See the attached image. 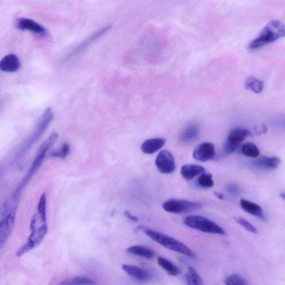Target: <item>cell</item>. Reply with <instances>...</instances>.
<instances>
[{"label": "cell", "instance_id": "6da1fadb", "mask_svg": "<svg viewBox=\"0 0 285 285\" xmlns=\"http://www.w3.org/2000/svg\"><path fill=\"white\" fill-rule=\"evenodd\" d=\"M285 25L282 21L273 20L264 27L258 37L249 44L250 50H256L284 37Z\"/></svg>", "mask_w": 285, "mask_h": 285}, {"label": "cell", "instance_id": "7a4b0ae2", "mask_svg": "<svg viewBox=\"0 0 285 285\" xmlns=\"http://www.w3.org/2000/svg\"><path fill=\"white\" fill-rule=\"evenodd\" d=\"M144 233L154 241L170 250L182 254L191 258H195V253L186 245L170 236L150 229L142 230Z\"/></svg>", "mask_w": 285, "mask_h": 285}, {"label": "cell", "instance_id": "3957f363", "mask_svg": "<svg viewBox=\"0 0 285 285\" xmlns=\"http://www.w3.org/2000/svg\"><path fill=\"white\" fill-rule=\"evenodd\" d=\"M13 199L3 205L2 209L0 218V246L5 244L14 227L17 206Z\"/></svg>", "mask_w": 285, "mask_h": 285}, {"label": "cell", "instance_id": "277c9868", "mask_svg": "<svg viewBox=\"0 0 285 285\" xmlns=\"http://www.w3.org/2000/svg\"><path fill=\"white\" fill-rule=\"evenodd\" d=\"M184 224L191 229L197 230L208 234L226 235L225 231L221 226L208 218L197 215L187 216Z\"/></svg>", "mask_w": 285, "mask_h": 285}, {"label": "cell", "instance_id": "5b68a950", "mask_svg": "<svg viewBox=\"0 0 285 285\" xmlns=\"http://www.w3.org/2000/svg\"><path fill=\"white\" fill-rule=\"evenodd\" d=\"M53 119V114L52 109L51 108L47 109L44 111L42 118H40L37 128L35 129L33 135H31L26 143L23 146H22L19 154L20 157L26 153V151H28L31 148V147H32L35 142H37L39 140L40 138L42 137L44 133L47 131Z\"/></svg>", "mask_w": 285, "mask_h": 285}, {"label": "cell", "instance_id": "8992f818", "mask_svg": "<svg viewBox=\"0 0 285 285\" xmlns=\"http://www.w3.org/2000/svg\"><path fill=\"white\" fill-rule=\"evenodd\" d=\"M58 137H59V136H58L57 133H53L39 146L37 156H36L32 166L31 167L28 175H27L25 178L24 182L22 184L21 187L19 189V190L21 189L22 186H25V184L28 182L31 177H32L34 175V173L41 167L45 157H46L47 151L54 145L58 139Z\"/></svg>", "mask_w": 285, "mask_h": 285}, {"label": "cell", "instance_id": "52a82bcc", "mask_svg": "<svg viewBox=\"0 0 285 285\" xmlns=\"http://www.w3.org/2000/svg\"><path fill=\"white\" fill-rule=\"evenodd\" d=\"M111 28V26L108 25L104 27L103 28L97 31L96 32L92 34L69 53V54L66 57L65 61L66 62H70L77 59L78 58L81 56L93 44L95 43L98 40L108 33Z\"/></svg>", "mask_w": 285, "mask_h": 285}, {"label": "cell", "instance_id": "ba28073f", "mask_svg": "<svg viewBox=\"0 0 285 285\" xmlns=\"http://www.w3.org/2000/svg\"><path fill=\"white\" fill-rule=\"evenodd\" d=\"M202 204L187 200L171 199L163 203L162 207L169 213L180 214L193 212L201 208Z\"/></svg>", "mask_w": 285, "mask_h": 285}, {"label": "cell", "instance_id": "9c48e42d", "mask_svg": "<svg viewBox=\"0 0 285 285\" xmlns=\"http://www.w3.org/2000/svg\"><path fill=\"white\" fill-rule=\"evenodd\" d=\"M250 135L247 129L237 128L232 129L225 142L224 151L226 154L233 153L237 150L242 142Z\"/></svg>", "mask_w": 285, "mask_h": 285}, {"label": "cell", "instance_id": "30bf717a", "mask_svg": "<svg viewBox=\"0 0 285 285\" xmlns=\"http://www.w3.org/2000/svg\"><path fill=\"white\" fill-rule=\"evenodd\" d=\"M155 163L158 170L162 174H171L176 169L175 158L167 150L160 151L156 157Z\"/></svg>", "mask_w": 285, "mask_h": 285}, {"label": "cell", "instance_id": "8fae6325", "mask_svg": "<svg viewBox=\"0 0 285 285\" xmlns=\"http://www.w3.org/2000/svg\"><path fill=\"white\" fill-rule=\"evenodd\" d=\"M216 156L215 146L212 142H202L195 147L193 152V158L199 162H207Z\"/></svg>", "mask_w": 285, "mask_h": 285}, {"label": "cell", "instance_id": "7c38bea8", "mask_svg": "<svg viewBox=\"0 0 285 285\" xmlns=\"http://www.w3.org/2000/svg\"><path fill=\"white\" fill-rule=\"evenodd\" d=\"M16 26L18 29L21 30L30 31L31 32L39 35H44L47 34V30L43 26L33 20L25 19V18L18 20Z\"/></svg>", "mask_w": 285, "mask_h": 285}, {"label": "cell", "instance_id": "4fadbf2b", "mask_svg": "<svg viewBox=\"0 0 285 285\" xmlns=\"http://www.w3.org/2000/svg\"><path fill=\"white\" fill-rule=\"evenodd\" d=\"M281 160L277 157H262L253 161L252 165L257 169L262 170H274L277 169L281 164Z\"/></svg>", "mask_w": 285, "mask_h": 285}, {"label": "cell", "instance_id": "5bb4252c", "mask_svg": "<svg viewBox=\"0 0 285 285\" xmlns=\"http://www.w3.org/2000/svg\"><path fill=\"white\" fill-rule=\"evenodd\" d=\"M123 270L132 278L139 281H147L152 277L150 271L134 265H123Z\"/></svg>", "mask_w": 285, "mask_h": 285}, {"label": "cell", "instance_id": "9a60e30c", "mask_svg": "<svg viewBox=\"0 0 285 285\" xmlns=\"http://www.w3.org/2000/svg\"><path fill=\"white\" fill-rule=\"evenodd\" d=\"M166 140L162 138H151L142 142L141 148L146 154H152L161 149L166 144Z\"/></svg>", "mask_w": 285, "mask_h": 285}, {"label": "cell", "instance_id": "2e32d148", "mask_svg": "<svg viewBox=\"0 0 285 285\" xmlns=\"http://www.w3.org/2000/svg\"><path fill=\"white\" fill-rule=\"evenodd\" d=\"M20 67L19 59L14 54L6 55L0 61V70L4 72H15L20 69Z\"/></svg>", "mask_w": 285, "mask_h": 285}, {"label": "cell", "instance_id": "e0dca14e", "mask_svg": "<svg viewBox=\"0 0 285 285\" xmlns=\"http://www.w3.org/2000/svg\"><path fill=\"white\" fill-rule=\"evenodd\" d=\"M240 206L245 212L250 215L259 218L263 221H266V218L259 205L249 200L242 199L240 200Z\"/></svg>", "mask_w": 285, "mask_h": 285}, {"label": "cell", "instance_id": "ac0fdd59", "mask_svg": "<svg viewBox=\"0 0 285 285\" xmlns=\"http://www.w3.org/2000/svg\"><path fill=\"white\" fill-rule=\"evenodd\" d=\"M205 172V169L201 166L195 164H185L181 169V175L186 180H193L194 177Z\"/></svg>", "mask_w": 285, "mask_h": 285}, {"label": "cell", "instance_id": "d6986e66", "mask_svg": "<svg viewBox=\"0 0 285 285\" xmlns=\"http://www.w3.org/2000/svg\"><path fill=\"white\" fill-rule=\"evenodd\" d=\"M200 133L198 125L191 123L181 133L180 136V141L184 143H188L197 139Z\"/></svg>", "mask_w": 285, "mask_h": 285}, {"label": "cell", "instance_id": "ffe728a7", "mask_svg": "<svg viewBox=\"0 0 285 285\" xmlns=\"http://www.w3.org/2000/svg\"><path fill=\"white\" fill-rule=\"evenodd\" d=\"M127 252L132 255L151 259L155 256V252L152 249L142 246H133L127 249Z\"/></svg>", "mask_w": 285, "mask_h": 285}, {"label": "cell", "instance_id": "44dd1931", "mask_svg": "<svg viewBox=\"0 0 285 285\" xmlns=\"http://www.w3.org/2000/svg\"><path fill=\"white\" fill-rule=\"evenodd\" d=\"M157 261L158 265L161 267L163 269L166 271L169 275L176 276L180 274L181 271L180 269L171 261L167 260V258L158 257Z\"/></svg>", "mask_w": 285, "mask_h": 285}, {"label": "cell", "instance_id": "7402d4cb", "mask_svg": "<svg viewBox=\"0 0 285 285\" xmlns=\"http://www.w3.org/2000/svg\"><path fill=\"white\" fill-rule=\"evenodd\" d=\"M245 87L254 93L260 94L264 91V83L254 77H249L245 82Z\"/></svg>", "mask_w": 285, "mask_h": 285}, {"label": "cell", "instance_id": "603a6c76", "mask_svg": "<svg viewBox=\"0 0 285 285\" xmlns=\"http://www.w3.org/2000/svg\"><path fill=\"white\" fill-rule=\"evenodd\" d=\"M186 284L189 285H203V280L193 267H189L186 274Z\"/></svg>", "mask_w": 285, "mask_h": 285}, {"label": "cell", "instance_id": "cb8c5ba5", "mask_svg": "<svg viewBox=\"0 0 285 285\" xmlns=\"http://www.w3.org/2000/svg\"><path fill=\"white\" fill-rule=\"evenodd\" d=\"M240 151L243 155L246 157L255 158L260 155V149L258 146L253 142H246L240 148Z\"/></svg>", "mask_w": 285, "mask_h": 285}, {"label": "cell", "instance_id": "d4e9b609", "mask_svg": "<svg viewBox=\"0 0 285 285\" xmlns=\"http://www.w3.org/2000/svg\"><path fill=\"white\" fill-rule=\"evenodd\" d=\"M198 184L200 187H203V188H212L214 186V181L211 174L202 173L201 175L198 178Z\"/></svg>", "mask_w": 285, "mask_h": 285}, {"label": "cell", "instance_id": "484cf974", "mask_svg": "<svg viewBox=\"0 0 285 285\" xmlns=\"http://www.w3.org/2000/svg\"><path fill=\"white\" fill-rule=\"evenodd\" d=\"M225 283L227 285H247L248 283L242 276L238 274H233L227 276Z\"/></svg>", "mask_w": 285, "mask_h": 285}, {"label": "cell", "instance_id": "4316f807", "mask_svg": "<svg viewBox=\"0 0 285 285\" xmlns=\"http://www.w3.org/2000/svg\"><path fill=\"white\" fill-rule=\"evenodd\" d=\"M38 210V213L42 219L44 221H47V196L46 193H43L40 199Z\"/></svg>", "mask_w": 285, "mask_h": 285}, {"label": "cell", "instance_id": "83f0119b", "mask_svg": "<svg viewBox=\"0 0 285 285\" xmlns=\"http://www.w3.org/2000/svg\"><path fill=\"white\" fill-rule=\"evenodd\" d=\"M234 220L238 222L239 225L242 226L244 229L253 234H257V231L255 227L253 226L250 222H249L244 218L240 217H234Z\"/></svg>", "mask_w": 285, "mask_h": 285}, {"label": "cell", "instance_id": "f1b7e54d", "mask_svg": "<svg viewBox=\"0 0 285 285\" xmlns=\"http://www.w3.org/2000/svg\"><path fill=\"white\" fill-rule=\"evenodd\" d=\"M70 150V147L69 144L65 142V143L62 145L59 150L53 151L51 155L53 157L64 158L69 154Z\"/></svg>", "mask_w": 285, "mask_h": 285}, {"label": "cell", "instance_id": "f546056e", "mask_svg": "<svg viewBox=\"0 0 285 285\" xmlns=\"http://www.w3.org/2000/svg\"><path fill=\"white\" fill-rule=\"evenodd\" d=\"M71 285H93L95 283L91 279L82 276H77L70 281Z\"/></svg>", "mask_w": 285, "mask_h": 285}, {"label": "cell", "instance_id": "4dcf8cb0", "mask_svg": "<svg viewBox=\"0 0 285 285\" xmlns=\"http://www.w3.org/2000/svg\"><path fill=\"white\" fill-rule=\"evenodd\" d=\"M124 215L126 216V217L128 218L129 220H130L133 222H138L139 221V219H138L137 217L133 215L130 212L128 211L124 212Z\"/></svg>", "mask_w": 285, "mask_h": 285}, {"label": "cell", "instance_id": "1f68e13d", "mask_svg": "<svg viewBox=\"0 0 285 285\" xmlns=\"http://www.w3.org/2000/svg\"><path fill=\"white\" fill-rule=\"evenodd\" d=\"M230 192L233 194H237L238 192V188L234 185H231L228 187Z\"/></svg>", "mask_w": 285, "mask_h": 285}, {"label": "cell", "instance_id": "d6a6232c", "mask_svg": "<svg viewBox=\"0 0 285 285\" xmlns=\"http://www.w3.org/2000/svg\"><path fill=\"white\" fill-rule=\"evenodd\" d=\"M215 194L218 199H222L224 198V195L221 193L215 192Z\"/></svg>", "mask_w": 285, "mask_h": 285}, {"label": "cell", "instance_id": "836d02e7", "mask_svg": "<svg viewBox=\"0 0 285 285\" xmlns=\"http://www.w3.org/2000/svg\"><path fill=\"white\" fill-rule=\"evenodd\" d=\"M280 196H281V197H282L283 199H285V193H284V192L281 193V194H280Z\"/></svg>", "mask_w": 285, "mask_h": 285}]
</instances>
